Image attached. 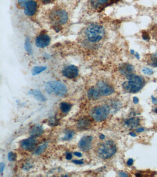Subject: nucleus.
Returning a JSON list of instances; mask_svg holds the SVG:
<instances>
[{
    "label": "nucleus",
    "mask_w": 157,
    "mask_h": 177,
    "mask_svg": "<svg viewBox=\"0 0 157 177\" xmlns=\"http://www.w3.org/2000/svg\"><path fill=\"white\" fill-rule=\"evenodd\" d=\"M85 35L87 40L91 43H97L102 40L105 35V30L102 25L92 24L86 30Z\"/></svg>",
    "instance_id": "1"
},
{
    "label": "nucleus",
    "mask_w": 157,
    "mask_h": 177,
    "mask_svg": "<svg viewBox=\"0 0 157 177\" xmlns=\"http://www.w3.org/2000/svg\"><path fill=\"white\" fill-rule=\"evenodd\" d=\"M117 152V147L114 142L110 140L99 144L97 148V155L102 159H106L112 157Z\"/></svg>",
    "instance_id": "2"
},
{
    "label": "nucleus",
    "mask_w": 157,
    "mask_h": 177,
    "mask_svg": "<svg viewBox=\"0 0 157 177\" xmlns=\"http://www.w3.org/2000/svg\"><path fill=\"white\" fill-rule=\"evenodd\" d=\"M128 79V81L123 83L122 86L124 90L129 93L138 92L144 85V80L140 76L134 75Z\"/></svg>",
    "instance_id": "3"
},
{
    "label": "nucleus",
    "mask_w": 157,
    "mask_h": 177,
    "mask_svg": "<svg viewBox=\"0 0 157 177\" xmlns=\"http://www.w3.org/2000/svg\"><path fill=\"white\" fill-rule=\"evenodd\" d=\"M45 90L47 94L53 93L59 97H63L68 91L67 87L64 84L58 81H51L45 84Z\"/></svg>",
    "instance_id": "4"
},
{
    "label": "nucleus",
    "mask_w": 157,
    "mask_h": 177,
    "mask_svg": "<svg viewBox=\"0 0 157 177\" xmlns=\"http://www.w3.org/2000/svg\"><path fill=\"white\" fill-rule=\"evenodd\" d=\"M110 110V107L107 105H99L94 107L91 109L90 114L95 120L101 122L107 118Z\"/></svg>",
    "instance_id": "5"
},
{
    "label": "nucleus",
    "mask_w": 157,
    "mask_h": 177,
    "mask_svg": "<svg viewBox=\"0 0 157 177\" xmlns=\"http://www.w3.org/2000/svg\"><path fill=\"white\" fill-rule=\"evenodd\" d=\"M50 19L54 26L64 25L68 20V14L63 9H56L52 12L50 15Z\"/></svg>",
    "instance_id": "6"
},
{
    "label": "nucleus",
    "mask_w": 157,
    "mask_h": 177,
    "mask_svg": "<svg viewBox=\"0 0 157 177\" xmlns=\"http://www.w3.org/2000/svg\"><path fill=\"white\" fill-rule=\"evenodd\" d=\"M97 88L101 95L107 96L112 94L114 89L111 85L104 81H99L97 84Z\"/></svg>",
    "instance_id": "7"
},
{
    "label": "nucleus",
    "mask_w": 157,
    "mask_h": 177,
    "mask_svg": "<svg viewBox=\"0 0 157 177\" xmlns=\"http://www.w3.org/2000/svg\"><path fill=\"white\" fill-rule=\"evenodd\" d=\"M62 73L63 75L66 78L73 79L77 77L78 75V68L73 65H69L64 68Z\"/></svg>",
    "instance_id": "8"
},
{
    "label": "nucleus",
    "mask_w": 157,
    "mask_h": 177,
    "mask_svg": "<svg viewBox=\"0 0 157 177\" xmlns=\"http://www.w3.org/2000/svg\"><path fill=\"white\" fill-rule=\"evenodd\" d=\"M93 137L91 136H85L82 137L79 142L78 146L80 150L87 152L91 148Z\"/></svg>",
    "instance_id": "9"
},
{
    "label": "nucleus",
    "mask_w": 157,
    "mask_h": 177,
    "mask_svg": "<svg viewBox=\"0 0 157 177\" xmlns=\"http://www.w3.org/2000/svg\"><path fill=\"white\" fill-rule=\"evenodd\" d=\"M50 39L47 35L43 34L36 38V45L40 48H44L49 44Z\"/></svg>",
    "instance_id": "10"
},
{
    "label": "nucleus",
    "mask_w": 157,
    "mask_h": 177,
    "mask_svg": "<svg viewBox=\"0 0 157 177\" xmlns=\"http://www.w3.org/2000/svg\"><path fill=\"white\" fill-rule=\"evenodd\" d=\"M24 13L26 15L32 16L35 14L37 9V4L34 1H29L24 5Z\"/></svg>",
    "instance_id": "11"
},
{
    "label": "nucleus",
    "mask_w": 157,
    "mask_h": 177,
    "mask_svg": "<svg viewBox=\"0 0 157 177\" xmlns=\"http://www.w3.org/2000/svg\"><path fill=\"white\" fill-rule=\"evenodd\" d=\"M37 140L34 137H31L22 141L21 143V147L24 150H29L35 147Z\"/></svg>",
    "instance_id": "12"
},
{
    "label": "nucleus",
    "mask_w": 157,
    "mask_h": 177,
    "mask_svg": "<svg viewBox=\"0 0 157 177\" xmlns=\"http://www.w3.org/2000/svg\"><path fill=\"white\" fill-rule=\"evenodd\" d=\"M134 67L132 65L128 63L123 65L120 69V73L125 76H126L127 78L134 75Z\"/></svg>",
    "instance_id": "13"
},
{
    "label": "nucleus",
    "mask_w": 157,
    "mask_h": 177,
    "mask_svg": "<svg viewBox=\"0 0 157 177\" xmlns=\"http://www.w3.org/2000/svg\"><path fill=\"white\" fill-rule=\"evenodd\" d=\"M110 0H90V3L93 8L97 10H102L109 4Z\"/></svg>",
    "instance_id": "14"
},
{
    "label": "nucleus",
    "mask_w": 157,
    "mask_h": 177,
    "mask_svg": "<svg viewBox=\"0 0 157 177\" xmlns=\"http://www.w3.org/2000/svg\"><path fill=\"white\" fill-rule=\"evenodd\" d=\"M91 124V121L89 118L85 117L81 118L77 122V127L81 130L88 129Z\"/></svg>",
    "instance_id": "15"
},
{
    "label": "nucleus",
    "mask_w": 157,
    "mask_h": 177,
    "mask_svg": "<svg viewBox=\"0 0 157 177\" xmlns=\"http://www.w3.org/2000/svg\"><path fill=\"white\" fill-rule=\"evenodd\" d=\"M44 132V130L42 127V126L39 125L34 126L30 131V134L31 137H39L43 134Z\"/></svg>",
    "instance_id": "16"
},
{
    "label": "nucleus",
    "mask_w": 157,
    "mask_h": 177,
    "mask_svg": "<svg viewBox=\"0 0 157 177\" xmlns=\"http://www.w3.org/2000/svg\"><path fill=\"white\" fill-rule=\"evenodd\" d=\"M29 94L33 95L35 99L38 101H44L46 100V97L42 94L41 91L39 90L34 89L30 90L29 92Z\"/></svg>",
    "instance_id": "17"
},
{
    "label": "nucleus",
    "mask_w": 157,
    "mask_h": 177,
    "mask_svg": "<svg viewBox=\"0 0 157 177\" xmlns=\"http://www.w3.org/2000/svg\"><path fill=\"white\" fill-rule=\"evenodd\" d=\"M100 94L97 88L92 87L89 88L88 92V97L90 100H96L99 98Z\"/></svg>",
    "instance_id": "18"
},
{
    "label": "nucleus",
    "mask_w": 157,
    "mask_h": 177,
    "mask_svg": "<svg viewBox=\"0 0 157 177\" xmlns=\"http://www.w3.org/2000/svg\"><path fill=\"white\" fill-rule=\"evenodd\" d=\"M139 122H140V118H132L127 120L125 123L127 127L134 128L138 125Z\"/></svg>",
    "instance_id": "19"
},
{
    "label": "nucleus",
    "mask_w": 157,
    "mask_h": 177,
    "mask_svg": "<svg viewBox=\"0 0 157 177\" xmlns=\"http://www.w3.org/2000/svg\"><path fill=\"white\" fill-rule=\"evenodd\" d=\"M60 109L64 113H67L70 111L72 105L67 102H63L60 104Z\"/></svg>",
    "instance_id": "20"
},
{
    "label": "nucleus",
    "mask_w": 157,
    "mask_h": 177,
    "mask_svg": "<svg viewBox=\"0 0 157 177\" xmlns=\"http://www.w3.org/2000/svg\"><path fill=\"white\" fill-rule=\"evenodd\" d=\"M149 64L151 66L157 67V53H155L150 57Z\"/></svg>",
    "instance_id": "21"
},
{
    "label": "nucleus",
    "mask_w": 157,
    "mask_h": 177,
    "mask_svg": "<svg viewBox=\"0 0 157 177\" xmlns=\"http://www.w3.org/2000/svg\"><path fill=\"white\" fill-rule=\"evenodd\" d=\"M46 69V67H35L33 68L32 73L33 75H37L42 73Z\"/></svg>",
    "instance_id": "22"
},
{
    "label": "nucleus",
    "mask_w": 157,
    "mask_h": 177,
    "mask_svg": "<svg viewBox=\"0 0 157 177\" xmlns=\"http://www.w3.org/2000/svg\"><path fill=\"white\" fill-rule=\"evenodd\" d=\"M47 146H48V144L47 143H44L42 145H40L37 148V149L36 150V154L39 155L41 154L43 152H44V151L46 150L47 148Z\"/></svg>",
    "instance_id": "23"
},
{
    "label": "nucleus",
    "mask_w": 157,
    "mask_h": 177,
    "mask_svg": "<svg viewBox=\"0 0 157 177\" xmlns=\"http://www.w3.org/2000/svg\"><path fill=\"white\" fill-rule=\"evenodd\" d=\"M25 48L27 52L29 53V54H32V47H31V44H30V39L28 37H27L25 41Z\"/></svg>",
    "instance_id": "24"
},
{
    "label": "nucleus",
    "mask_w": 157,
    "mask_h": 177,
    "mask_svg": "<svg viewBox=\"0 0 157 177\" xmlns=\"http://www.w3.org/2000/svg\"><path fill=\"white\" fill-rule=\"evenodd\" d=\"M74 135V132L72 131L71 130L67 131L65 133V136L62 139L64 141L70 140L73 138Z\"/></svg>",
    "instance_id": "25"
},
{
    "label": "nucleus",
    "mask_w": 157,
    "mask_h": 177,
    "mask_svg": "<svg viewBox=\"0 0 157 177\" xmlns=\"http://www.w3.org/2000/svg\"><path fill=\"white\" fill-rule=\"evenodd\" d=\"M17 157V156L16 154L13 152H9L7 155L8 159L11 161H15V160H16Z\"/></svg>",
    "instance_id": "26"
},
{
    "label": "nucleus",
    "mask_w": 157,
    "mask_h": 177,
    "mask_svg": "<svg viewBox=\"0 0 157 177\" xmlns=\"http://www.w3.org/2000/svg\"><path fill=\"white\" fill-rule=\"evenodd\" d=\"M142 71L145 74H146V75H152L154 73L152 69L148 68V67H145L143 68L142 69Z\"/></svg>",
    "instance_id": "27"
},
{
    "label": "nucleus",
    "mask_w": 157,
    "mask_h": 177,
    "mask_svg": "<svg viewBox=\"0 0 157 177\" xmlns=\"http://www.w3.org/2000/svg\"><path fill=\"white\" fill-rule=\"evenodd\" d=\"M142 37L143 40L145 41H148L150 40V36L147 32H143L142 33Z\"/></svg>",
    "instance_id": "28"
},
{
    "label": "nucleus",
    "mask_w": 157,
    "mask_h": 177,
    "mask_svg": "<svg viewBox=\"0 0 157 177\" xmlns=\"http://www.w3.org/2000/svg\"><path fill=\"white\" fill-rule=\"evenodd\" d=\"M29 1L30 0H18V2L20 6L24 7V5L26 4V3Z\"/></svg>",
    "instance_id": "29"
},
{
    "label": "nucleus",
    "mask_w": 157,
    "mask_h": 177,
    "mask_svg": "<svg viewBox=\"0 0 157 177\" xmlns=\"http://www.w3.org/2000/svg\"><path fill=\"white\" fill-rule=\"evenodd\" d=\"M73 163L77 165L83 164V161L81 160H74L72 161Z\"/></svg>",
    "instance_id": "30"
},
{
    "label": "nucleus",
    "mask_w": 157,
    "mask_h": 177,
    "mask_svg": "<svg viewBox=\"0 0 157 177\" xmlns=\"http://www.w3.org/2000/svg\"><path fill=\"white\" fill-rule=\"evenodd\" d=\"M72 155L71 153H70V152H67V153L66 154V160H70L72 158Z\"/></svg>",
    "instance_id": "31"
},
{
    "label": "nucleus",
    "mask_w": 157,
    "mask_h": 177,
    "mask_svg": "<svg viewBox=\"0 0 157 177\" xmlns=\"http://www.w3.org/2000/svg\"><path fill=\"white\" fill-rule=\"evenodd\" d=\"M52 118L49 120V123L50 125H55L57 121L55 118Z\"/></svg>",
    "instance_id": "32"
},
{
    "label": "nucleus",
    "mask_w": 157,
    "mask_h": 177,
    "mask_svg": "<svg viewBox=\"0 0 157 177\" xmlns=\"http://www.w3.org/2000/svg\"><path fill=\"white\" fill-rule=\"evenodd\" d=\"M5 164L3 163V162H1L0 163V173H2L4 169L5 168Z\"/></svg>",
    "instance_id": "33"
},
{
    "label": "nucleus",
    "mask_w": 157,
    "mask_h": 177,
    "mask_svg": "<svg viewBox=\"0 0 157 177\" xmlns=\"http://www.w3.org/2000/svg\"><path fill=\"white\" fill-rule=\"evenodd\" d=\"M133 162H134V161L133 159L131 158L129 159L128 161H127V165L129 166H131L133 165Z\"/></svg>",
    "instance_id": "34"
},
{
    "label": "nucleus",
    "mask_w": 157,
    "mask_h": 177,
    "mask_svg": "<svg viewBox=\"0 0 157 177\" xmlns=\"http://www.w3.org/2000/svg\"><path fill=\"white\" fill-rule=\"evenodd\" d=\"M74 155L76 157H82V154L80 152H75L74 153Z\"/></svg>",
    "instance_id": "35"
},
{
    "label": "nucleus",
    "mask_w": 157,
    "mask_h": 177,
    "mask_svg": "<svg viewBox=\"0 0 157 177\" xmlns=\"http://www.w3.org/2000/svg\"><path fill=\"white\" fill-rule=\"evenodd\" d=\"M152 102L154 104H157V99L156 98L154 97V96H152Z\"/></svg>",
    "instance_id": "36"
},
{
    "label": "nucleus",
    "mask_w": 157,
    "mask_h": 177,
    "mask_svg": "<svg viewBox=\"0 0 157 177\" xmlns=\"http://www.w3.org/2000/svg\"><path fill=\"white\" fill-rule=\"evenodd\" d=\"M42 2L44 4H48L51 3L53 0H41Z\"/></svg>",
    "instance_id": "37"
},
{
    "label": "nucleus",
    "mask_w": 157,
    "mask_h": 177,
    "mask_svg": "<svg viewBox=\"0 0 157 177\" xmlns=\"http://www.w3.org/2000/svg\"><path fill=\"white\" fill-rule=\"evenodd\" d=\"M133 102H134V103L137 104L139 102V99L137 97H135L133 98Z\"/></svg>",
    "instance_id": "38"
},
{
    "label": "nucleus",
    "mask_w": 157,
    "mask_h": 177,
    "mask_svg": "<svg viewBox=\"0 0 157 177\" xmlns=\"http://www.w3.org/2000/svg\"><path fill=\"white\" fill-rule=\"evenodd\" d=\"M119 175L120 176H121V177H127L128 176L127 174L124 173V172H122L119 173Z\"/></svg>",
    "instance_id": "39"
},
{
    "label": "nucleus",
    "mask_w": 157,
    "mask_h": 177,
    "mask_svg": "<svg viewBox=\"0 0 157 177\" xmlns=\"http://www.w3.org/2000/svg\"><path fill=\"white\" fill-rule=\"evenodd\" d=\"M144 131V129L143 128H139L136 130V132H142V131Z\"/></svg>",
    "instance_id": "40"
},
{
    "label": "nucleus",
    "mask_w": 157,
    "mask_h": 177,
    "mask_svg": "<svg viewBox=\"0 0 157 177\" xmlns=\"http://www.w3.org/2000/svg\"><path fill=\"white\" fill-rule=\"evenodd\" d=\"M135 58H136V59H137V60H140V55H139V54L138 53H137V52H136L135 54Z\"/></svg>",
    "instance_id": "41"
},
{
    "label": "nucleus",
    "mask_w": 157,
    "mask_h": 177,
    "mask_svg": "<svg viewBox=\"0 0 157 177\" xmlns=\"http://www.w3.org/2000/svg\"><path fill=\"white\" fill-rule=\"evenodd\" d=\"M99 138L100 139H102V140H104L105 138V136L103 134H102L99 136Z\"/></svg>",
    "instance_id": "42"
},
{
    "label": "nucleus",
    "mask_w": 157,
    "mask_h": 177,
    "mask_svg": "<svg viewBox=\"0 0 157 177\" xmlns=\"http://www.w3.org/2000/svg\"><path fill=\"white\" fill-rule=\"evenodd\" d=\"M129 135H130L131 136H132V137H135L136 136V135L135 134V133H134V132H130V133H129Z\"/></svg>",
    "instance_id": "43"
},
{
    "label": "nucleus",
    "mask_w": 157,
    "mask_h": 177,
    "mask_svg": "<svg viewBox=\"0 0 157 177\" xmlns=\"http://www.w3.org/2000/svg\"><path fill=\"white\" fill-rule=\"evenodd\" d=\"M131 54H135V51L133 50H131Z\"/></svg>",
    "instance_id": "44"
},
{
    "label": "nucleus",
    "mask_w": 157,
    "mask_h": 177,
    "mask_svg": "<svg viewBox=\"0 0 157 177\" xmlns=\"http://www.w3.org/2000/svg\"><path fill=\"white\" fill-rule=\"evenodd\" d=\"M155 112L157 113V108H156V109H155Z\"/></svg>",
    "instance_id": "45"
},
{
    "label": "nucleus",
    "mask_w": 157,
    "mask_h": 177,
    "mask_svg": "<svg viewBox=\"0 0 157 177\" xmlns=\"http://www.w3.org/2000/svg\"></svg>",
    "instance_id": "46"
}]
</instances>
